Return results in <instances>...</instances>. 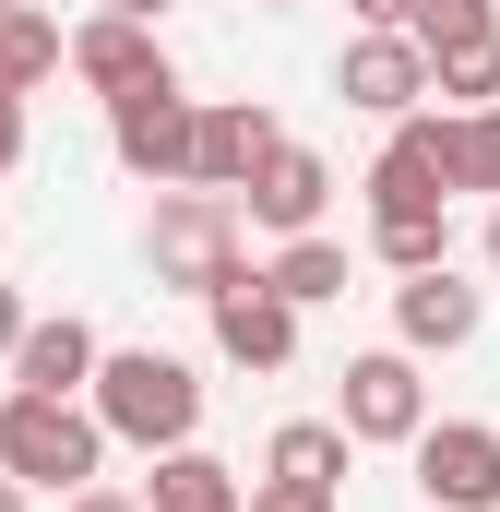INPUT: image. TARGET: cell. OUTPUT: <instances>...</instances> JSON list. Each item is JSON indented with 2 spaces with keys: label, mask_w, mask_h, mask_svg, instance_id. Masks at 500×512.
Here are the masks:
<instances>
[{
  "label": "cell",
  "mask_w": 500,
  "mask_h": 512,
  "mask_svg": "<svg viewBox=\"0 0 500 512\" xmlns=\"http://www.w3.org/2000/svg\"><path fill=\"white\" fill-rule=\"evenodd\" d=\"M84 417L108 441H143V453H179L203 429V370L167 358V346H96V382H84Z\"/></svg>",
  "instance_id": "6da1fadb"
},
{
  "label": "cell",
  "mask_w": 500,
  "mask_h": 512,
  "mask_svg": "<svg viewBox=\"0 0 500 512\" xmlns=\"http://www.w3.org/2000/svg\"><path fill=\"white\" fill-rule=\"evenodd\" d=\"M108 465V429L84 417V393H0V477L12 489H96Z\"/></svg>",
  "instance_id": "7a4b0ae2"
},
{
  "label": "cell",
  "mask_w": 500,
  "mask_h": 512,
  "mask_svg": "<svg viewBox=\"0 0 500 512\" xmlns=\"http://www.w3.org/2000/svg\"><path fill=\"white\" fill-rule=\"evenodd\" d=\"M143 262H155V286H179V298H215V286L239 274V203L179 179V191L155 203V227H143Z\"/></svg>",
  "instance_id": "3957f363"
},
{
  "label": "cell",
  "mask_w": 500,
  "mask_h": 512,
  "mask_svg": "<svg viewBox=\"0 0 500 512\" xmlns=\"http://www.w3.org/2000/svg\"><path fill=\"white\" fill-rule=\"evenodd\" d=\"M465 191V167H453V108H405L393 143L370 155V215H441Z\"/></svg>",
  "instance_id": "277c9868"
},
{
  "label": "cell",
  "mask_w": 500,
  "mask_h": 512,
  "mask_svg": "<svg viewBox=\"0 0 500 512\" xmlns=\"http://www.w3.org/2000/svg\"><path fill=\"white\" fill-rule=\"evenodd\" d=\"M405 453H417L429 512H500V429L489 417H429Z\"/></svg>",
  "instance_id": "5b68a950"
},
{
  "label": "cell",
  "mask_w": 500,
  "mask_h": 512,
  "mask_svg": "<svg viewBox=\"0 0 500 512\" xmlns=\"http://www.w3.org/2000/svg\"><path fill=\"white\" fill-rule=\"evenodd\" d=\"M334 429L346 441H417L429 429V382H417V358L405 346H370V358H346V393H334Z\"/></svg>",
  "instance_id": "8992f818"
},
{
  "label": "cell",
  "mask_w": 500,
  "mask_h": 512,
  "mask_svg": "<svg viewBox=\"0 0 500 512\" xmlns=\"http://www.w3.org/2000/svg\"><path fill=\"white\" fill-rule=\"evenodd\" d=\"M108 155H120L131 179H179V167H191V96H179V72L108 96Z\"/></svg>",
  "instance_id": "52a82bcc"
},
{
  "label": "cell",
  "mask_w": 500,
  "mask_h": 512,
  "mask_svg": "<svg viewBox=\"0 0 500 512\" xmlns=\"http://www.w3.org/2000/svg\"><path fill=\"white\" fill-rule=\"evenodd\" d=\"M203 310H215V358H227V370H286V358H298V310L262 286V262H239Z\"/></svg>",
  "instance_id": "ba28073f"
},
{
  "label": "cell",
  "mask_w": 500,
  "mask_h": 512,
  "mask_svg": "<svg viewBox=\"0 0 500 512\" xmlns=\"http://www.w3.org/2000/svg\"><path fill=\"white\" fill-rule=\"evenodd\" d=\"M477 322H489V298H477L453 262H429V274L393 286V346H405V358H453V346H477Z\"/></svg>",
  "instance_id": "9c48e42d"
},
{
  "label": "cell",
  "mask_w": 500,
  "mask_h": 512,
  "mask_svg": "<svg viewBox=\"0 0 500 512\" xmlns=\"http://www.w3.org/2000/svg\"><path fill=\"white\" fill-rule=\"evenodd\" d=\"M227 203H239L250 227H274V239H310V227H322V203H334V167H322L310 143H274Z\"/></svg>",
  "instance_id": "30bf717a"
},
{
  "label": "cell",
  "mask_w": 500,
  "mask_h": 512,
  "mask_svg": "<svg viewBox=\"0 0 500 512\" xmlns=\"http://www.w3.org/2000/svg\"><path fill=\"white\" fill-rule=\"evenodd\" d=\"M274 143H286V131H274V108H262V96H227V108H191V167H179V179H191V191H239L250 167L274 155Z\"/></svg>",
  "instance_id": "8fae6325"
},
{
  "label": "cell",
  "mask_w": 500,
  "mask_h": 512,
  "mask_svg": "<svg viewBox=\"0 0 500 512\" xmlns=\"http://www.w3.org/2000/svg\"><path fill=\"white\" fill-rule=\"evenodd\" d=\"M60 72H72V84H96V96H131V84H155V72H167V48H155V24L96 12V24H72V36H60Z\"/></svg>",
  "instance_id": "7c38bea8"
},
{
  "label": "cell",
  "mask_w": 500,
  "mask_h": 512,
  "mask_svg": "<svg viewBox=\"0 0 500 512\" xmlns=\"http://www.w3.org/2000/svg\"><path fill=\"white\" fill-rule=\"evenodd\" d=\"M334 84H346V108H370V120L429 108V60H417V36H393V24H370V36L334 60Z\"/></svg>",
  "instance_id": "4fadbf2b"
},
{
  "label": "cell",
  "mask_w": 500,
  "mask_h": 512,
  "mask_svg": "<svg viewBox=\"0 0 500 512\" xmlns=\"http://www.w3.org/2000/svg\"><path fill=\"white\" fill-rule=\"evenodd\" d=\"M0 370H12V393H84L96 382V322H72V310L60 322H24Z\"/></svg>",
  "instance_id": "5bb4252c"
},
{
  "label": "cell",
  "mask_w": 500,
  "mask_h": 512,
  "mask_svg": "<svg viewBox=\"0 0 500 512\" xmlns=\"http://www.w3.org/2000/svg\"><path fill=\"white\" fill-rule=\"evenodd\" d=\"M143 512H250V489H239V465H215L203 441H179V453H155Z\"/></svg>",
  "instance_id": "9a60e30c"
},
{
  "label": "cell",
  "mask_w": 500,
  "mask_h": 512,
  "mask_svg": "<svg viewBox=\"0 0 500 512\" xmlns=\"http://www.w3.org/2000/svg\"><path fill=\"white\" fill-rule=\"evenodd\" d=\"M346 453H358V441H346L334 417H286V429L262 441V477H298V489H334V501H346Z\"/></svg>",
  "instance_id": "2e32d148"
},
{
  "label": "cell",
  "mask_w": 500,
  "mask_h": 512,
  "mask_svg": "<svg viewBox=\"0 0 500 512\" xmlns=\"http://www.w3.org/2000/svg\"><path fill=\"white\" fill-rule=\"evenodd\" d=\"M48 72H60V24H48L36 0H12V12H0V108H24Z\"/></svg>",
  "instance_id": "e0dca14e"
},
{
  "label": "cell",
  "mask_w": 500,
  "mask_h": 512,
  "mask_svg": "<svg viewBox=\"0 0 500 512\" xmlns=\"http://www.w3.org/2000/svg\"><path fill=\"white\" fill-rule=\"evenodd\" d=\"M262 286H274L286 310H322V298H346V251H334V239L310 227V239H286V251L262 262Z\"/></svg>",
  "instance_id": "ac0fdd59"
},
{
  "label": "cell",
  "mask_w": 500,
  "mask_h": 512,
  "mask_svg": "<svg viewBox=\"0 0 500 512\" xmlns=\"http://www.w3.org/2000/svg\"><path fill=\"white\" fill-rule=\"evenodd\" d=\"M429 96H453V108H500V36L441 48V60H429Z\"/></svg>",
  "instance_id": "d6986e66"
},
{
  "label": "cell",
  "mask_w": 500,
  "mask_h": 512,
  "mask_svg": "<svg viewBox=\"0 0 500 512\" xmlns=\"http://www.w3.org/2000/svg\"><path fill=\"white\" fill-rule=\"evenodd\" d=\"M370 251L393 274H429V262H453V227L441 215H370Z\"/></svg>",
  "instance_id": "ffe728a7"
},
{
  "label": "cell",
  "mask_w": 500,
  "mask_h": 512,
  "mask_svg": "<svg viewBox=\"0 0 500 512\" xmlns=\"http://www.w3.org/2000/svg\"><path fill=\"white\" fill-rule=\"evenodd\" d=\"M405 36H417V60H441V48H465V36H500V12L489 0H417Z\"/></svg>",
  "instance_id": "44dd1931"
},
{
  "label": "cell",
  "mask_w": 500,
  "mask_h": 512,
  "mask_svg": "<svg viewBox=\"0 0 500 512\" xmlns=\"http://www.w3.org/2000/svg\"><path fill=\"white\" fill-rule=\"evenodd\" d=\"M453 167L465 191H500V108H453Z\"/></svg>",
  "instance_id": "7402d4cb"
},
{
  "label": "cell",
  "mask_w": 500,
  "mask_h": 512,
  "mask_svg": "<svg viewBox=\"0 0 500 512\" xmlns=\"http://www.w3.org/2000/svg\"><path fill=\"white\" fill-rule=\"evenodd\" d=\"M60 512H143V501H131V489H72Z\"/></svg>",
  "instance_id": "603a6c76"
},
{
  "label": "cell",
  "mask_w": 500,
  "mask_h": 512,
  "mask_svg": "<svg viewBox=\"0 0 500 512\" xmlns=\"http://www.w3.org/2000/svg\"><path fill=\"white\" fill-rule=\"evenodd\" d=\"M346 12H358V24H393V36H405V12H417V0H346Z\"/></svg>",
  "instance_id": "cb8c5ba5"
},
{
  "label": "cell",
  "mask_w": 500,
  "mask_h": 512,
  "mask_svg": "<svg viewBox=\"0 0 500 512\" xmlns=\"http://www.w3.org/2000/svg\"><path fill=\"white\" fill-rule=\"evenodd\" d=\"M24 167V108H0V179Z\"/></svg>",
  "instance_id": "d4e9b609"
},
{
  "label": "cell",
  "mask_w": 500,
  "mask_h": 512,
  "mask_svg": "<svg viewBox=\"0 0 500 512\" xmlns=\"http://www.w3.org/2000/svg\"><path fill=\"white\" fill-rule=\"evenodd\" d=\"M12 334H24V298H12V286H0V358H12Z\"/></svg>",
  "instance_id": "484cf974"
},
{
  "label": "cell",
  "mask_w": 500,
  "mask_h": 512,
  "mask_svg": "<svg viewBox=\"0 0 500 512\" xmlns=\"http://www.w3.org/2000/svg\"><path fill=\"white\" fill-rule=\"evenodd\" d=\"M96 12H131V24H155V12H167V0H96Z\"/></svg>",
  "instance_id": "4316f807"
},
{
  "label": "cell",
  "mask_w": 500,
  "mask_h": 512,
  "mask_svg": "<svg viewBox=\"0 0 500 512\" xmlns=\"http://www.w3.org/2000/svg\"><path fill=\"white\" fill-rule=\"evenodd\" d=\"M0 512H24V489H12V477H0Z\"/></svg>",
  "instance_id": "83f0119b"
},
{
  "label": "cell",
  "mask_w": 500,
  "mask_h": 512,
  "mask_svg": "<svg viewBox=\"0 0 500 512\" xmlns=\"http://www.w3.org/2000/svg\"><path fill=\"white\" fill-rule=\"evenodd\" d=\"M489 262H500V215H489Z\"/></svg>",
  "instance_id": "f1b7e54d"
},
{
  "label": "cell",
  "mask_w": 500,
  "mask_h": 512,
  "mask_svg": "<svg viewBox=\"0 0 500 512\" xmlns=\"http://www.w3.org/2000/svg\"><path fill=\"white\" fill-rule=\"evenodd\" d=\"M262 12H298V0H262Z\"/></svg>",
  "instance_id": "f546056e"
},
{
  "label": "cell",
  "mask_w": 500,
  "mask_h": 512,
  "mask_svg": "<svg viewBox=\"0 0 500 512\" xmlns=\"http://www.w3.org/2000/svg\"><path fill=\"white\" fill-rule=\"evenodd\" d=\"M0 12H12V0H0Z\"/></svg>",
  "instance_id": "4dcf8cb0"
}]
</instances>
